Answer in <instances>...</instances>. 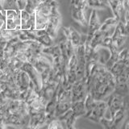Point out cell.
<instances>
[{
  "mask_svg": "<svg viewBox=\"0 0 129 129\" xmlns=\"http://www.w3.org/2000/svg\"><path fill=\"white\" fill-rule=\"evenodd\" d=\"M27 0H16V6H17V9L19 11L24 10L27 5Z\"/></svg>",
  "mask_w": 129,
  "mask_h": 129,
  "instance_id": "cell-9",
  "label": "cell"
},
{
  "mask_svg": "<svg viewBox=\"0 0 129 129\" xmlns=\"http://www.w3.org/2000/svg\"><path fill=\"white\" fill-rule=\"evenodd\" d=\"M123 127H125V128H129V122L125 123V125L123 126Z\"/></svg>",
  "mask_w": 129,
  "mask_h": 129,
  "instance_id": "cell-10",
  "label": "cell"
},
{
  "mask_svg": "<svg viewBox=\"0 0 129 129\" xmlns=\"http://www.w3.org/2000/svg\"><path fill=\"white\" fill-rule=\"evenodd\" d=\"M6 10H0V30L6 29Z\"/></svg>",
  "mask_w": 129,
  "mask_h": 129,
  "instance_id": "cell-8",
  "label": "cell"
},
{
  "mask_svg": "<svg viewBox=\"0 0 129 129\" xmlns=\"http://www.w3.org/2000/svg\"><path fill=\"white\" fill-rule=\"evenodd\" d=\"M38 42H40L44 47H50L54 44V40L48 34H44L43 36H40L36 39Z\"/></svg>",
  "mask_w": 129,
  "mask_h": 129,
  "instance_id": "cell-6",
  "label": "cell"
},
{
  "mask_svg": "<svg viewBox=\"0 0 129 129\" xmlns=\"http://www.w3.org/2000/svg\"><path fill=\"white\" fill-rule=\"evenodd\" d=\"M6 29L21 30L20 27V11L8 9L6 10Z\"/></svg>",
  "mask_w": 129,
  "mask_h": 129,
  "instance_id": "cell-1",
  "label": "cell"
},
{
  "mask_svg": "<svg viewBox=\"0 0 129 129\" xmlns=\"http://www.w3.org/2000/svg\"><path fill=\"white\" fill-rule=\"evenodd\" d=\"M107 110V103L103 102V100H94V105L90 112L87 115V118L96 123H99L100 119L104 116V114Z\"/></svg>",
  "mask_w": 129,
  "mask_h": 129,
  "instance_id": "cell-2",
  "label": "cell"
},
{
  "mask_svg": "<svg viewBox=\"0 0 129 129\" xmlns=\"http://www.w3.org/2000/svg\"><path fill=\"white\" fill-rule=\"evenodd\" d=\"M67 40H70V42L73 44V46L76 48H78L81 44H83L82 42V36H81L78 32L75 29H74L73 27H70V34H69Z\"/></svg>",
  "mask_w": 129,
  "mask_h": 129,
  "instance_id": "cell-5",
  "label": "cell"
},
{
  "mask_svg": "<svg viewBox=\"0 0 129 129\" xmlns=\"http://www.w3.org/2000/svg\"><path fill=\"white\" fill-rule=\"evenodd\" d=\"M40 2H38L37 0H27V5L25 7L26 11H27L29 14H35V11L37 8L38 5H39Z\"/></svg>",
  "mask_w": 129,
  "mask_h": 129,
  "instance_id": "cell-7",
  "label": "cell"
},
{
  "mask_svg": "<svg viewBox=\"0 0 129 129\" xmlns=\"http://www.w3.org/2000/svg\"><path fill=\"white\" fill-rule=\"evenodd\" d=\"M20 27L21 30L35 29V14H29L25 10L20 11Z\"/></svg>",
  "mask_w": 129,
  "mask_h": 129,
  "instance_id": "cell-3",
  "label": "cell"
},
{
  "mask_svg": "<svg viewBox=\"0 0 129 129\" xmlns=\"http://www.w3.org/2000/svg\"><path fill=\"white\" fill-rule=\"evenodd\" d=\"M109 6L114 13V17L120 21L123 11H126L123 7L122 1H120V0H109Z\"/></svg>",
  "mask_w": 129,
  "mask_h": 129,
  "instance_id": "cell-4",
  "label": "cell"
}]
</instances>
